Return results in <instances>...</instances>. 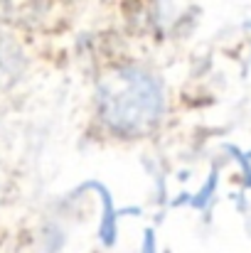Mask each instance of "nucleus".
I'll return each instance as SVG.
<instances>
[{
	"mask_svg": "<svg viewBox=\"0 0 251 253\" xmlns=\"http://www.w3.org/2000/svg\"><path fill=\"white\" fill-rule=\"evenodd\" d=\"M99 113L113 133L143 135L163 113L160 84L138 67H121L99 86Z\"/></svg>",
	"mask_w": 251,
	"mask_h": 253,
	"instance_id": "f257e3e1",
	"label": "nucleus"
}]
</instances>
